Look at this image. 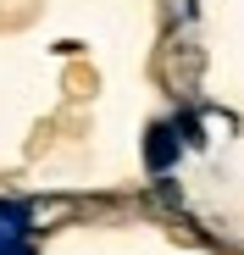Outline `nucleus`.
Returning <instances> with one entry per match:
<instances>
[{
  "label": "nucleus",
  "mask_w": 244,
  "mask_h": 255,
  "mask_svg": "<svg viewBox=\"0 0 244 255\" xmlns=\"http://www.w3.org/2000/svg\"><path fill=\"white\" fill-rule=\"evenodd\" d=\"M0 255H33V250H28V239H22V228L0 222Z\"/></svg>",
  "instance_id": "obj_2"
},
{
  "label": "nucleus",
  "mask_w": 244,
  "mask_h": 255,
  "mask_svg": "<svg viewBox=\"0 0 244 255\" xmlns=\"http://www.w3.org/2000/svg\"><path fill=\"white\" fill-rule=\"evenodd\" d=\"M0 222H11V228H28V205H22V200H0Z\"/></svg>",
  "instance_id": "obj_3"
},
{
  "label": "nucleus",
  "mask_w": 244,
  "mask_h": 255,
  "mask_svg": "<svg viewBox=\"0 0 244 255\" xmlns=\"http://www.w3.org/2000/svg\"><path fill=\"white\" fill-rule=\"evenodd\" d=\"M144 161H150V172H167V166L178 161V128H172V122H155V128H150Z\"/></svg>",
  "instance_id": "obj_1"
}]
</instances>
